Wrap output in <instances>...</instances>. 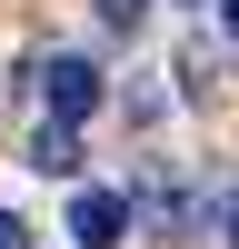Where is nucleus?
Segmentation results:
<instances>
[{"label":"nucleus","mask_w":239,"mask_h":249,"mask_svg":"<svg viewBox=\"0 0 239 249\" xmlns=\"http://www.w3.org/2000/svg\"><path fill=\"white\" fill-rule=\"evenodd\" d=\"M30 80H40V120H60V130L100 110V70H90V60H80V50H50V60H40Z\"/></svg>","instance_id":"f257e3e1"},{"label":"nucleus","mask_w":239,"mask_h":249,"mask_svg":"<svg viewBox=\"0 0 239 249\" xmlns=\"http://www.w3.org/2000/svg\"><path fill=\"white\" fill-rule=\"evenodd\" d=\"M120 230H130V199L120 190H80L70 199V239L80 249H120Z\"/></svg>","instance_id":"f03ea898"},{"label":"nucleus","mask_w":239,"mask_h":249,"mask_svg":"<svg viewBox=\"0 0 239 249\" xmlns=\"http://www.w3.org/2000/svg\"><path fill=\"white\" fill-rule=\"evenodd\" d=\"M30 170H40V179H70V170H80V130L40 120V130H30Z\"/></svg>","instance_id":"7ed1b4c3"},{"label":"nucleus","mask_w":239,"mask_h":249,"mask_svg":"<svg viewBox=\"0 0 239 249\" xmlns=\"http://www.w3.org/2000/svg\"><path fill=\"white\" fill-rule=\"evenodd\" d=\"M179 90H189V100H209V90H219V60H209V40H189V50H179Z\"/></svg>","instance_id":"20e7f679"},{"label":"nucleus","mask_w":239,"mask_h":249,"mask_svg":"<svg viewBox=\"0 0 239 249\" xmlns=\"http://www.w3.org/2000/svg\"><path fill=\"white\" fill-rule=\"evenodd\" d=\"M100 10H110V30H139V20H150V0H100Z\"/></svg>","instance_id":"39448f33"},{"label":"nucleus","mask_w":239,"mask_h":249,"mask_svg":"<svg viewBox=\"0 0 239 249\" xmlns=\"http://www.w3.org/2000/svg\"><path fill=\"white\" fill-rule=\"evenodd\" d=\"M0 249H30V230H20V219H10V210H0Z\"/></svg>","instance_id":"423d86ee"},{"label":"nucleus","mask_w":239,"mask_h":249,"mask_svg":"<svg viewBox=\"0 0 239 249\" xmlns=\"http://www.w3.org/2000/svg\"><path fill=\"white\" fill-rule=\"evenodd\" d=\"M219 20H229V30H239V0H219Z\"/></svg>","instance_id":"0eeeda50"}]
</instances>
